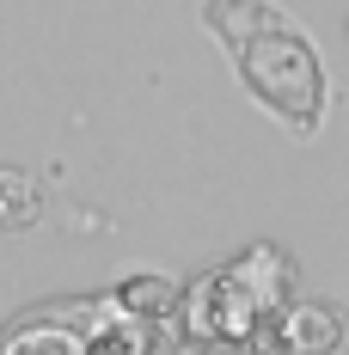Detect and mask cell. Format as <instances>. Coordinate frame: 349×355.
<instances>
[{"mask_svg":"<svg viewBox=\"0 0 349 355\" xmlns=\"http://www.w3.org/2000/svg\"><path fill=\"white\" fill-rule=\"evenodd\" d=\"M233 55H239L245 80H251V92L264 98V105L288 110L300 129L318 116V68L313 55H307V43L282 25L276 12H270V31H264V43H245V37H221Z\"/></svg>","mask_w":349,"mask_h":355,"instance_id":"obj_1","label":"cell"},{"mask_svg":"<svg viewBox=\"0 0 349 355\" xmlns=\"http://www.w3.org/2000/svg\"><path fill=\"white\" fill-rule=\"evenodd\" d=\"M37 209H43L37 184H31L25 172H12V166H0V233H19V227H31Z\"/></svg>","mask_w":349,"mask_h":355,"instance_id":"obj_2","label":"cell"}]
</instances>
